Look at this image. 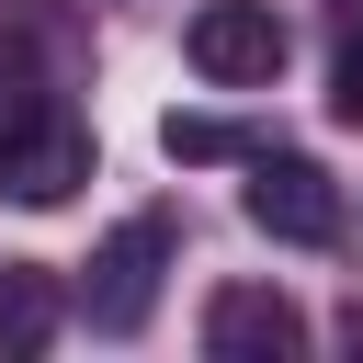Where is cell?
I'll use <instances>...</instances> for the list:
<instances>
[{
    "mask_svg": "<svg viewBox=\"0 0 363 363\" xmlns=\"http://www.w3.org/2000/svg\"><path fill=\"white\" fill-rule=\"evenodd\" d=\"M79 182H91V125H79L68 102L0 113V193H11V204H68Z\"/></svg>",
    "mask_w": 363,
    "mask_h": 363,
    "instance_id": "6da1fadb",
    "label": "cell"
},
{
    "mask_svg": "<svg viewBox=\"0 0 363 363\" xmlns=\"http://www.w3.org/2000/svg\"><path fill=\"white\" fill-rule=\"evenodd\" d=\"M159 261H170V216H125V227L91 250V329H102V340H136V329H147Z\"/></svg>",
    "mask_w": 363,
    "mask_h": 363,
    "instance_id": "7a4b0ae2",
    "label": "cell"
},
{
    "mask_svg": "<svg viewBox=\"0 0 363 363\" xmlns=\"http://www.w3.org/2000/svg\"><path fill=\"white\" fill-rule=\"evenodd\" d=\"M182 57H193L216 91H261V79L284 68V11H272V0H204L193 34H182Z\"/></svg>",
    "mask_w": 363,
    "mask_h": 363,
    "instance_id": "3957f363",
    "label": "cell"
},
{
    "mask_svg": "<svg viewBox=\"0 0 363 363\" xmlns=\"http://www.w3.org/2000/svg\"><path fill=\"white\" fill-rule=\"evenodd\" d=\"M204 352L216 363H295L306 352V306L284 284H216L204 295Z\"/></svg>",
    "mask_w": 363,
    "mask_h": 363,
    "instance_id": "277c9868",
    "label": "cell"
},
{
    "mask_svg": "<svg viewBox=\"0 0 363 363\" xmlns=\"http://www.w3.org/2000/svg\"><path fill=\"white\" fill-rule=\"evenodd\" d=\"M250 227L261 238H295V250H329L340 238V193L318 159H261L250 170Z\"/></svg>",
    "mask_w": 363,
    "mask_h": 363,
    "instance_id": "5b68a950",
    "label": "cell"
},
{
    "mask_svg": "<svg viewBox=\"0 0 363 363\" xmlns=\"http://www.w3.org/2000/svg\"><path fill=\"white\" fill-rule=\"evenodd\" d=\"M45 340H57V284L34 261H11L0 272V352H45Z\"/></svg>",
    "mask_w": 363,
    "mask_h": 363,
    "instance_id": "8992f818",
    "label": "cell"
},
{
    "mask_svg": "<svg viewBox=\"0 0 363 363\" xmlns=\"http://www.w3.org/2000/svg\"><path fill=\"white\" fill-rule=\"evenodd\" d=\"M159 147H170V159H227V147H238V125H216V113H170V125H159Z\"/></svg>",
    "mask_w": 363,
    "mask_h": 363,
    "instance_id": "52a82bcc",
    "label": "cell"
},
{
    "mask_svg": "<svg viewBox=\"0 0 363 363\" xmlns=\"http://www.w3.org/2000/svg\"><path fill=\"white\" fill-rule=\"evenodd\" d=\"M329 113L363 125V23H340V57H329Z\"/></svg>",
    "mask_w": 363,
    "mask_h": 363,
    "instance_id": "ba28073f",
    "label": "cell"
},
{
    "mask_svg": "<svg viewBox=\"0 0 363 363\" xmlns=\"http://www.w3.org/2000/svg\"><path fill=\"white\" fill-rule=\"evenodd\" d=\"M340 340H352V352H363V306H352V318H340Z\"/></svg>",
    "mask_w": 363,
    "mask_h": 363,
    "instance_id": "9c48e42d",
    "label": "cell"
}]
</instances>
